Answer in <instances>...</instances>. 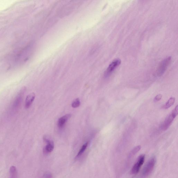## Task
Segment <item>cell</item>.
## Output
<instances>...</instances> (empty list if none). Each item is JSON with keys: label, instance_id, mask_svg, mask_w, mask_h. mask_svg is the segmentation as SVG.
I'll return each mask as SVG.
<instances>
[{"label": "cell", "instance_id": "obj_1", "mask_svg": "<svg viewBox=\"0 0 178 178\" xmlns=\"http://www.w3.org/2000/svg\"><path fill=\"white\" fill-rule=\"evenodd\" d=\"M178 113V106L177 105L175 108L173 110L170 115L166 118L161 126V128L163 131H166L169 128L172 123L174 119L177 116Z\"/></svg>", "mask_w": 178, "mask_h": 178}, {"label": "cell", "instance_id": "obj_2", "mask_svg": "<svg viewBox=\"0 0 178 178\" xmlns=\"http://www.w3.org/2000/svg\"><path fill=\"white\" fill-rule=\"evenodd\" d=\"M156 162V159L154 157L151 158L148 161L142 172V177L146 178L150 174L155 165Z\"/></svg>", "mask_w": 178, "mask_h": 178}, {"label": "cell", "instance_id": "obj_3", "mask_svg": "<svg viewBox=\"0 0 178 178\" xmlns=\"http://www.w3.org/2000/svg\"><path fill=\"white\" fill-rule=\"evenodd\" d=\"M171 60V57H169L164 59L161 62L156 71L158 76H160L165 73L169 65Z\"/></svg>", "mask_w": 178, "mask_h": 178}, {"label": "cell", "instance_id": "obj_4", "mask_svg": "<svg viewBox=\"0 0 178 178\" xmlns=\"http://www.w3.org/2000/svg\"><path fill=\"white\" fill-rule=\"evenodd\" d=\"M145 158V156L144 154H142L138 157L136 162L131 169V174H136L139 172L141 166L144 162Z\"/></svg>", "mask_w": 178, "mask_h": 178}, {"label": "cell", "instance_id": "obj_5", "mask_svg": "<svg viewBox=\"0 0 178 178\" xmlns=\"http://www.w3.org/2000/svg\"><path fill=\"white\" fill-rule=\"evenodd\" d=\"M121 61L119 59H116L112 62L108 68H107L105 73V77L108 76L113 72L115 69L117 68L121 64Z\"/></svg>", "mask_w": 178, "mask_h": 178}, {"label": "cell", "instance_id": "obj_6", "mask_svg": "<svg viewBox=\"0 0 178 178\" xmlns=\"http://www.w3.org/2000/svg\"><path fill=\"white\" fill-rule=\"evenodd\" d=\"M44 141L47 143V146L44 148V152L46 154L50 153L53 150L54 148V143L51 140L44 138Z\"/></svg>", "mask_w": 178, "mask_h": 178}, {"label": "cell", "instance_id": "obj_7", "mask_svg": "<svg viewBox=\"0 0 178 178\" xmlns=\"http://www.w3.org/2000/svg\"><path fill=\"white\" fill-rule=\"evenodd\" d=\"M35 98V94L34 93H31L28 95L26 98L25 107L28 108L31 106Z\"/></svg>", "mask_w": 178, "mask_h": 178}, {"label": "cell", "instance_id": "obj_8", "mask_svg": "<svg viewBox=\"0 0 178 178\" xmlns=\"http://www.w3.org/2000/svg\"><path fill=\"white\" fill-rule=\"evenodd\" d=\"M71 117V115L69 114L59 118L58 122V126L59 127L62 128L67 120Z\"/></svg>", "mask_w": 178, "mask_h": 178}, {"label": "cell", "instance_id": "obj_9", "mask_svg": "<svg viewBox=\"0 0 178 178\" xmlns=\"http://www.w3.org/2000/svg\"><path fill=\"white\" fill-rule=\"evenodd\" d=\"M175 98H170L164 105V108L167 109L169 108L170 107L174 105L175 102Z\"/></svg>", "mask_w": 178, "mask_h": 178}, {"label": "cell", "instance_id": "obj_10", "mask_svg": "<svg viewBox=\"0 0 178 178\" xmlns=\"http://www.w3.org/2000/svg\"><path fill=\"white\" fill-rule=\"evenodd\" d=\"M141 149V146H136V147H135L132 150L131 152L130 153L129 156H128V158H131L132 156L135 155V154H137V153Z\"/></svg>", "mask_w": 178, "mask_h": 178}, {"label": "cell", "instance_id": "obj_11", "mask_svg": "<svg viewBox=\"0 0 178 178\" xmlns=\"http://www.w3.org/2000/svg\"><path fill=\"white\" fill-rule=\"evenodd\" d=\"M10 171L11 178H16L17 171L16 167L14 166H11L10 169Z\"/></svg>", "mask_w": 178, "mask_h": 178}, {"label": "cell", "instance_id": "obj_12", "mask_svg": "<svg viewBox=\"0 0 178 178\" xmlns=\"http://www.w3.org/2000/svg\"><path fill=\"white\" fill-rule=\"evenodd\" d=\"M87 146H88V143L87 142L85 143L83 145L82 148H81L80 151H79L78 154H77V157H78V156H80L82 154H83V153L86 149Z\"/></svg>", "mask_w": 178, "mask_h": 178}, {"label": "cell", "instance_id": "obj_13", "mask_svg": "<svg viewBox=\"0 0 178 178\" xmlns=\"http://www.w3.org/2000/svg\"><path fill=\"white\" fill-rule=\"evenodd\" d=\"M80 99L79 98H77L74 100L72 104V107L73 108H78L80 106Z\"/></svg>", "mask_w": 178, "mask_h": 178}, {"label": "cell", "instance_id": "obj_14", "mask_svg": "<svg viewBox=\"0 0 178 178\" xmlns=\"http://www.w3.org/2000/svg\"><path fill=\"white\" fill-rule=\"evenodd\" d=\"M162 98V95L161 94H159L157 95L155 97L154 100V101L158 102V101H159Z\"/></svg>", "mask_w": 178, "mask_h": 178}, {"label": "cell", "instance_id": "obj_15", "mask_svg": "<svg viewBox=\"0 0 178 178\" xmlns=\"http://www.w3.org/2000/svg\"><path fill=\"white\" fill-rule=\"evenodd\" d=\"M44 178H52V175L51 173L47 172L44 174Z\"/></svg>", "mask_w": 178, "mask_h": 178}]
</instances>
